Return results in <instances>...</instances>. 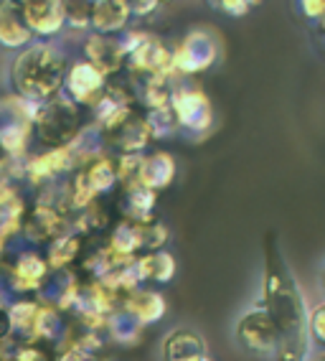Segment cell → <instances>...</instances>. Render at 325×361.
Returning a JSON list of instances; mask_svg holds the SVG:
<instances>
[{
  "label": "cell",
  "instance_id": "1",
  "mask_svg": "<svg viewBox=\"0 0 325 361\" xmlns=\"http://www.w3.org/2000/svg\"><path fill=\"white\" fill-rule=\"evenodd\" d=\"M260 300L269 310L274 326L280 331V359L277 361H302L310 351V336H307L310 308L300 290L298 278L290 270V262L277 250V245H267Z\"/></svg>",
  "mask_w": 325,
  "mask_h": 361
},
{
  "label": "cell",
  "instance_id": "2",
  "mask_svg": "<svg viewBox=\"0 0 325 361\" xmlns=\"http://www.w3.org/2000/svg\"><path fill=\"white\" fill-rule=\"evenodd\" d=\"M72 64L69 49L61 39H36L8 61V87L13 94L31 102H49L64 92L66 69Z\"/></svg>",
  "mask_w": 325,
  "mask_h": 361
},
{
  "label": "cell",
  "instance_id": "3",
  "mask_svg": "<svg viewBox=\"0 0 325 361\" xmlns=\"http://www.w3.org/2000/svg\"><path fill=\"white\" fill-rule=\"evenodd\" d=\"M231 341L241 354L262 361L280 359V331L274 326L269 310L260 300V295L252 303L241 305L239 313L231 321Z\"/></svg>",
  "mask_w": 325,
  "mask_h": 361
},
{
  "label": "cell",
  "instance_id": "4",
  "mask_svg": "<svg viewBox=\"0 0 325 361\" xmlns=\"http://www.w3.org/2000/svg\"><path fill=\"white\" fill-rule=\"evenodd\" d=\"M127 54L130 77H173V46L165 44L160 36L145 31V28H127L120 36Z\"/></svg>",
  "mask_w": 325,
  "mask_h": 361
},
{
  "label": "cell",
  "instance_id": "5",
  "mask_svg": "<svg viewBox=\"0 0 325 361\" xmlns=\"http://www.w3.org/2000/svg\"><path fill=\"white\" fill-rule=\"evenodd\" d=\"M82 130H84V125H82V107L74 104L66 94H59V97L41 104L36 123H33L36 140L41 145H46V148L72 145Z\"/></svg>",
  "mask_w": 325,
  "mask_h": 361
},
{
  "label": "cell",
  "instance_id": "6",
  "mask_svg": "<svg viewBox=\"0 0 325 361\" xmlns=\"http://www.w3.org/2000/svg\"><path fill=\"white\" fill-rule=\"evenodd\" d=\"M170 110L176 115L178 133L191 137V140L206 137L214 128V104L206 97V92L189 79H178L176 82Z\"/></svg>",
  "mask_w": 325,
  "mask_h": 361
},
{
  "label": "cell",
  "instance_id": "7",
  "mask_svg": "<svg viewBox=\"0 0 325 361\" xmlns=\"http://www.w3.org/2000/svg\"><path fill=\"white\" fill-rule=\"evenodd\" d=\"M222 46L206 28H191L173 44V74L176 79H189L193 74L211 69L219 61Z\"/></svg>",
  "mask_w": 325,
  "mask_h": 361
},
{
  "label": "cell",
  "instance_id": "8",
  "mask_svg": "<svg viewBox=\"0 0 325 361\" xmlns=\"http://www.w3.org/2000/svg\"><path fill=\"white\" fill-rule=\"evenodd\" d=\"M107 79L110 77L102 74L94 64H89L87 59L77 56V59H72V64L66 69L64 92H61V94H66V97L72 99L74 104H79V107L94 110L99 99L104 97L107 87H110Z\"/></svg>",
  "mask_w": 325,
  "mask_h": 361
},
{
  "label": "cell",
  "instance_id": "9",
  "mask_svg": "<svg viewBox=\"0 0 325 361\" xmlns=\"http://www.w3.org/2000/svg\"><path fill=\"white\" fill-rule=\"evenodd\" d=\"M79 56L97 66L102 74L115 77L127 66V54L120 36H102V33H87L79 44Z\"/></svg>",
  "mask_w": 325,
  "mask_h": 361
},
{
  "label": "cell",
  "instance_id": "10",
  "mask_svg": "<svg viewBox=\"0 0 325 361\" xmlns=\"http://www.w3.org/2000/svg\"><path fill=\"white\" fill-rule=\"evenodd\" d=\"M51 278V267L33 247H23L13 255V264L8 267V285L15 293H31L46 288Z\"/></svg>",
  "mask_w": 325,
  "mask_h": 361
},
{
  "label": "cell",
  "instance_id": "11",
  "mask_svg": "<svg viewBox=\"0 0 325 361\" xmlns=\"http://www.w3.org/2000/svg\"><path fill=\"white\" fill-rule=\"evenodd\" d=\"M132 99H135V92L132 90L110 84L107 92H104V97L99 99L97 107L91 110V115H94V123L91 125H97L104 135L117 133V130L132 117Z\"/></svg>",
  "mask_w": 325,
  "mask_h": 361
},
{
  "label": "cell",
  "instance_id": "12",
  "mask_svg": "<svg viewBox=\"0 0 325 361\" xmlns=\"http://www.w3.org/2000/svg\"><path fill=\"white\" fill-rule=\"evenodd\" d=\"M162 361H208V346L201 331L193 326H176L162 336L160 341Z\"/></svg>",
  "mask_w": 325,
  "mask_h": 361
},
{
  "label": "cell",
  "instance_id": "13",
  "mask_svg": "<svg viewBox=\"0 0 325 361\" xmlns=\"http://www.w3.org/2000/svg\"><path fill=\"white\" fill-rule=\"evenodd\" d=\"M36 41L28 28L20 8L11 0H0V49L8 54H18Z\"/></svg>",
  "mask_w": 325,
  "mask_h": 361
},
{
  "label": "cell",
  "instance_id": "14",
  "mask_svg": "<svg viewBox=\"0 0 325 361\" xmlns=\"http://www.w3.org/2000/svg\"><path fill=\"white\" fill-rule=\"evenodd\" d=\"M132 8L130 0H94L91 13V33L102 36H122L132 28Z\"/></svg>",
  "mask_w": 325,
  "mask_h": 361
},
{
  "label": "cell",
  "instance_id": "15",
  "mask_svg": "<svg viewBox=\"0 0 325 361\" xmlns=\"http://www.w3.org/2000/svg\"><path fill=\"white\" fill-rule=\"evenodd\" d=\"M178 166L176 158L165 150H155V153H145L143 155V166H140V186L150 188V191H160V188H168L173 180H176Z\"/></svg>",
  "mask_w": 325,
  "mask_h": 361
},
{
  "label": "cell",
  "instance_id": "16",
  "mask_svg": "<svg viewBox=\"0 0 325 361\" xmlns=\"http://www.w3.org/2000/svg\"><path fill=\"white\" fill-rule=\"evenodd\" d=\"M135 275L143 283H153V285H165L176 278V257L165 250L158 252H148L145 257H140L135 262Z\"/></svg>",
  "mask_w": 325,
  "mask_h": 361
},
{
  "label": "cell",
  "instance_id": "17",
  "mask_svg": "<svg viewBox=\"0 0 325 361\" xmlns=\"http://www.w3.org/2000/svg\"><path fill=\"white\" fill-rule=\"evenodd\" d=\"M115 137V150L120 155H145L150 140H153V133H150V125L145 117H130L117 133H112Z\"/></svg>",
  "mask_w": 325,
  "mask_h": 361
},
{
  "label": "cell",
  "instance_id": "18",
  "mask_svg": "<svg viewBox=\"0 0 325 361\" xmlns=\"http://www.w3.org/2000/svg\"><path fill=\"white\" fill-rule=\"evenodd\" d=\"M122 310L135 318L140 326H148V323H158L165 316V300L158 290H132Z\"/></svg>",
  "mask_w": 325,
  "mask_h": 361
},
{
  "label": "cell",
  "instance_id": "19",
  "mask_svg": "<svg viewBox=\"0 0 325 361\" xmlns=\"http://www.w3.org/2000/svg\"><path fill=\"white\" fill-rule=\"evenodd\" d=\"M155 201L158 194L150 191L145 186H130L127 194H125V214L130 216V221H137V224H148L153 221V212H155Z\"/></svg>",
  "mask_w": 325,
  "mask_h": 361
},
{
  "label": "cell",
  "instance_id": "20",
  "mask_svg": "<svg viewBox=\"0 0 325 361\" xmlns=\"http://www.w3.org/2000/svg\"><path fill=\"white\" fill-rule=\"evenodd\" d=\"M84 173H87V178H89V186L94 188V194L97 196L110 194L120 180L117 166H115V161H110L107 155H99V158H94L91 163H87Z\"/></svg>",
  "mask_w": 325,
  "mask_h": 361
},
{
  "label": "cell",
  "instance_id": "21",
  "mask_svg": "<svg viewBox=\"0 0 325 361\" xmlns=\"http://www.w3.org/2000/svg\"><path fill=\"white\" fill-rule=\"evenodd\" d=\"M64 8L66 31L77 33L79 39L91 33V13H94V0H61Z\"/></svg>",
  "mask_w": 325,
  "mask_h": 361
},
{
  "label": "cell",
  "instance_id": "22",
  "mask_svg": "<svg viewBox=\"0 0 325 361\" xmlns=\"http://www.w3.org/2000/svg\"><path fill=\"white\" fill-rule=\"evenodd\" d=\"M79 247H82V237H79L77 232L61 234V237H56L51 245L46 247V262H49V267L56 272L64 270L66 264L77 257Z\"/></svg>",
  "mask_w": 325,
  "mask_h": 361
},
{
  "label": "cell",
  "instance_id": "23",
  "mask_svg": "<svg viewBox=\"0 0 325 361\" xmlns=\"http://www.w3.org/2000/svg\"><path fill=\"white\" fill-rule=\"evenodd\" d=\"M143 247V224H137V221H122V224L115 226V232H112V242H110V250L120 257H127L132 255L135 250Z\"/></svg>",
  "mask_w": 325,
  "mask_h": 361
},
{
  "label": "cell",
  "instance_id": "24",
  "mask_svg": "<svg viewBox=\"0 0 325 361\" xmlns=\"http://www.w3.org/2000/svg\"><path fill=\"white\" fill-rule=\"evenodd\" d=\"M150 125V133H153V140H165V137H173L178 135V123H176V115L170 107L165 110H153L145 115Z\"/></svg>",
  "mask_w": 325,
  "mask_h": 361
},
{
  "label": "cell",
  "instance_id": "25",
  "mask_svg": "<svg viewBox=\"0 0 325 361\" xmlns=\"http://www.w3.org/2000/svg\"><path fill=\"white\" fill-rule=\"evenodd\" d=\"M140 331H143V326L132 316H127L125 310H117V313L110 318V334H112V338L120 343H127V341H132V338H137Z\"/></svg>",
  "mask_w": 325,
  "mask_h": 361
},
{
  "label": "cell",
  "instance_id": "26",
  "mask_svg": "<svg viewBox=\"0 0 325 361\" xmlns=\"http://www.w3.org/2000/svg\"><path fill=\"white\" fill-rule=\"evenodd\" d=\"M307 336H310V348H323L325 351V300L310 308Z\"/></svg>",
  "mask_w": 325,
  "mask_h": 361
},
{
  "label": "cell",
  "instance_id": "27",
  "mask_svg": "<svg viewBox=\"0 0 325 361\" xmlns=\"http://www.w3.org/2000/svg\"><path fill=\"white\" fill-rule=\"evenodd\" d=\"M262 0H206L208 8H214L219 13L229 16V18H244L252 8L260 6Z\"/></svg>",
  "mask_w": 325,
  "mask_h": 361
},
{
  "label": "cell",
  "instance_id": "28",
  "mask_svg": "<svg viewBox=\"0 0 325 361\" xmlns=\"http://www.w3.org/2000/svg\"><path fill=\"white\" fill-rule=\"evenodd\" d=\"M295 11L305 20L320 26L325 20V0H295Z\"/></svg>",
  "mask_w": 325,
  "mask_h": 361
},
{
  "label": "cell",
  "instance_id": "29",
  "mask_svg": "<svg viewBox=\"0 0 325 361\" xmlns=\"http://www.w3.org/2000/svg\"><path fill=\"white\" fill-rule=\"evenodd\" d=\"M162 3L165 0H130L132 16L135 18H150V16H155L160 11Z\"/></svg>",
  "mask_w": 325,
  "mask_h": 361
},
{
  "label": "cell",
  "instance_id": "30",
  "mask_svg": "<svg viewBox=\"0 0 325 361\" xmlns=\"http://www.w3.org/2000/svg\"><path fill=\"white\" fill-rule=\"evenodd\" d=\"M15 361H46V354L41 351V348L26 346V348H20L18 354H15Z\"/></svg>",
  "mask_w": 325,
  "mask_h": 361
},
{
  "label": "cell",
  "instance_id": "31",
  "mask_svg": "<svg viewBox=\"0 0 325 361\" xmlns=\"http://www.w3.org/2000/svg\"><path fill=\"white\" fill-rule=\"evenodd\" d=\"M59 361H97L89 351H82V348H69Z\"/></svg>",
  "mask_w": 325,
  "mask_h": 361
},
{
  "label": "cell",
  "instance_id": "32",
  "mask_svg": "<svg viewBox=\"0 0 325 361\" xmlns=\"http://www.w3.org/2000/svg\"><path fill=\"white\" fill-rule=\"evenodd\" d=\"M11 336V316H8V308L0 305V338Z\"/></svg>",
  "mask_w": 325,
  "mask_h": 361
},
{
  "label": "cell",
  "instance_id": "33",
  "mask_svg": "<svg viewBox=\"0 0 325 361\" xmlns=\"http://www.w3.org/2000/svg\"><path fill=\"white\" fill-rule=\"evenodd\" d=\"M315 283H318V290L325 300V257L318 262V270H315Z\"/></svg>",
  "mask_w": 325,
  "mask_h": 361
},
{
  "label": "cell",
  "instance_id": "34",
  "mask_svg": "<svg viewBox=\"0 0 325 361\" xmlns=\"http://www.w3.org/2000/svg\"><path fill=\"white\" fill-rule=\"evenodd\" d=\"M302 361H325V351H323V348H310Z\"/></svg>",
  "mask_w": 325,
  "mask_h": 361
},
{
  "label": "cell",
  "instance_id": "35",
  "mask_svg": "<svg viewBox=\"0 0 325 361\" xmlns=\"http://www.w3.org/2000/svg\"><path fill=\"white\" fill-rule=\"evenodd\" d=\"M11 3H15L18 8H28V6H36V3H46V0H11Z\"/></svg>",
  "mask_w": 325,
  "mask_h": 361
},
{
  "label": "cell",
  "instance_id": "36",
  "mask_svg": "<svg viewBox=\"0 0 325 361\" xmlns=\"http://www.w3.org/2000/svg\"><path fill=\"white\" fill-rule=\"evenodd\" d=\"M318 28H320V36H323V41H325V20H323V23H320Z\"/></svg>",
  "mask_w": 325,
  "mask_h": 361
},
{
  "label": "cell",
  "instance_id": "37",
  "mask_svg": "<svg viewBox=\"0 0 325 361\" xmlns=\"http://www.w3.org/2000/svg\"><path fill=\"white\" fill-rule=\"evenodd\" d=\"M208 361H214V359H208Z\"/></svg>",
  "mask_w": 325,
  "mask_h": 361
}]
</instances>
